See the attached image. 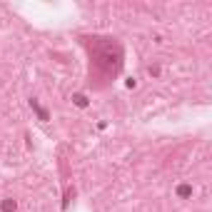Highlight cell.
<instances>
[{
	"label": "cell",
	"mask_w": 212,
	"mask_h": 212,
	"mask_svg": "<svg viewBox=\"0 0 212 212\" xmlns=\"http://www.w3.org/2000/svg\"><path fill=\"white\" fill-rule=\"evenodd\" d=\"M177 192H180V195H182V197H187V195H190V192H192V190H190V187H187V185H185V187H180V190H177Z\"/></svg>",
	"instance_id": "7a4b0ae2"
},
{
	"label": "cell",
	"mask_w": 212,
	"mask_h": 212,
	"mask_svg": "<svg viewBox=\"0 0 212 212\" xmlns=\"http://www.w3.org/2000/svg\"><path fill=\"white\" fill-rule=\"evenodd\" d=\"M75 102H77V105H85V102H87V100H85L82 95H75Z\"/></svg>",
	"instance_id": "3957f363"
},
{
	"label": "cell",
	"mask_w": 212,
	"mask_h": 212,
	"mask_svg": "<svg viewBox=\"0 0 212 212\" xmlns=\"http://www.w3.org/2000/svg\"><path fill=\"white\" fill-rule=\"evenodd\" d=\"M3 212H15V202L13 200H5L3 202Z\"/></svg>",
	"instance_id": "6da1fadb"
}]
</instances>
